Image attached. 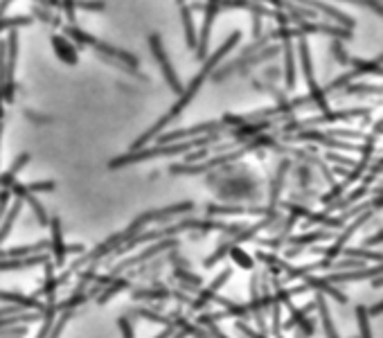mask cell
I'll list each match as a JSON object with an SVG mask.
<instances>
[{
	"label": "cell",
	"mask_w": 383,
	"mask_h": 338,
	"mask_svg": "<svg viewBox=\"0 0 383 338\" xmlns=\"http://www.w3.org/2000/svg\"><path fill=\"white\" fill-rule=\"evenodd\" d=\"M239 41H242V34L239 32H233V34H230V37L224 41V46H221L219 50H215V52H212V57H206V59H203V66H201V70L197 72V74H194V79H192V83H190V86H187L183 92H181V99H178L176 101V104L172 106V108H169V113L167 115H163V117H160V120L156 122V124H153L151 126V129L147 131V133H142L140 135V138L138 140H135L133 142V147H131V151L133 149H142L144 145H147V142L151 140V138H156V135L160 133V131H163L165 129V126L169 124V122H172V120H176V117L178 115H181L183 111H185V108L187 106H190V101L194 99V95H197V92H199V88L203 86V83H206V79L210 77V74L212 72H215V68L221 63V59H224L228 52H230V50H233L237 43H239Z\"/></svg>",
	"instance_id": "cell-1"
},
{
	"label": "cell",
	"mask_w": 383,
	"mask_h": 338,
	"mask_svg": "<svg viewBox=\"0 0 383 338\" xmlns=\"http://www.w3.org/2000/svg\"><path fill=\"white\" fill-rule=\"evenodd\" d=\"M219 140H221V133H208V135H203V138H199V140L167 142V145L158 147V149H133V151H129V154H124L120 158L110 160L108 167L110 169H120L124 165L142 163V160H151V158H160V156H174V154H185V151L197 149V147H210L212 142H219Z\"/></svg>",
	"instance_id": "cell-2"
},
{
	"label": "cell",
	"mask_w": 383,
	"mask_h": 338,
	"mask_svg": "<svg viewBox=\"0 0 383 338\" xmlns=\"http://www.w3.org/2000/svg\"><path fill=\"white\" fill-rule=\"evenodd\" d=\"M63 34H66L68 39H72L75 43L95 48L101 57L113 59V61L122 63V66H129V68H133V70L138 68V57H135V54H129V52H124V50H120V48L110 46V43H104V41H99L97 37H92V34L84 32L77 23H68L66 28H63Z\"/></svg>",
	"instance_id": "cell-3"
},
{
	"label": "cell",
	"mask_w": 383,
	"mask_h": 338,
	"mask_svg": "<svg viewBox=\"0 0 383 338\" xmlns=\"http://www.w3.org/2000/svg\"><path fill=\"white\" fill-rule=\"evenodd\" d=\"M149 46H151L153 57L158 59V66H160V70H163V74H165V81L169 83V88L181 95V92H183V83L178 81V74L174 70L172 61H169V57H167L165 48H163V41H160L158 34H151V37H149Z\"/></svg>",
	"instance_id": "cell-4"
},
{
	"label": "cell",
	"mask_w": 383,
	"mask_h": 338,
	"mask_svg": "<svg viewBox=\"0 0 383 338\" xmlns=\"http://www.w3.org/2000/svg\"><path fill=\"white\" fill-rule=\"evenodd\" d=\"M300 59H302V68H304V77L306 83H309V90H311V101H316L320 111L327 113V101H325V90H322L316 79H313V72H311V57H309V48H306V41H300Z\"/></svg>",
	"instance_id": "cell-5"
},
{
	"label": "cell",
	"mask_w": 383,
	"mask_h": 338,
	"mask_svg": "<svg viewBox=\"0 0 383 338\" xmlns=\"http://www.w3.org/2000/svg\"><path fill=\"white\" fill-rule=\"evenodd\" d=\"M383 275V264L381 266H372V268H354V270H343V273H331L325 280L331 284H340V282H361V280H374V277Z\"/></svg>",
	"instance_id": "cell-6"
},
{
	"label": "cell",
	"mask_w": 383,
	"mask_h": 338,
	"mask_svg": "<svg viewBox=\"0 0 383 338\" xmlns=\"http://www.w3.org/2000/svg\"><path fill=\"white\" fill-rule=\"evenodd\" d=\"M59 10L66 12L68 21H70V23H77V21H75L77 10L104 12V10H106V3H104V0H61V3H59Z\"/></svg>",
	"instance_id": "cell-7"
},
{
	"label": "cell",
	"mask_w": 383,
	"mask_h": 338,
	"mask_svg": "<svg viewBox=\"0 0 383 338\" xmlns=\"http://www.w3.org/2000/svg\"><path fill=\"white\" fill-rule=\"evenodd\" d=\"M52 50H55V54L68 66H77V61H79V54H77L75 43H70L63 34H55L52 37Z\"/></svg>",
	"instance_id": "cell-8"
},
{
	"label": "cell",
	"mask_w": 383,
	"mask_h": 338,
	"mask_svg": "<svg viewBox=\"0 0 383 338\" xmlns=\"http://www.w3.org/2000/svg\"><path fill=\"white\" fill-rule=\"evenodd\" d=\"M50 226H52V239H50V248L55 252V261L57 266H63V259H66V243L61 239V223H59V219H50Z\"/></svg>",
	"instance_id": "cell-9"
},
{
	"label": "cell",
	"mask_w": 383,
	"mask_h": 338,
	"mask_svg": "<svg viewBox=\"0 0 383 338\" xmlns=\"http://www.w3.org/2000/svg\"><path fill=\"white\" fill-rule=\"evenodd\" d=\"M230 275H233V270H230V268H226L224 273H221V275L217 277V280H215V282H212V284L208 286L206 291H201V295H199V298L192 302V309H201L203 304H208V300H210V298H215V293H217V291H219L221 286H224V284H226L228 280H230Z\"/></svg>",
	"instance_id": "cell-10"
},
{
	"label": "cell",
	"mask_w": 383,
	"mask_h": 338,
	"mask_svg": "<svg viewBox=\"0 0 383 338\" xmlns=\"http://www.w3.org/2000/svg\"><path fill=\"white\" fill-rule=\"evenodd\" d=\"M293 3H300V5H311V7H316V10L325 12V14H329L331 19H336L338 23H343V25H345V30H352V28H354V21L350 19V16H345L343 12H338V10H334V7H329V5H325V3H318V0H293Z\"/></svg>",
	"instance_id": "cell-11"
},
{
	"label": "cell",
	"mask_w": 383,
	"mask_h": 338,
	"mask_svg": "<svg viewBox=\"0 0 383 338\" xmlns=\"http://www.w3.org/2000/svg\"><path fill=\"white\" fill-rule=\"evenodd\" d=\"M30 163V154H21L19 158L14 160V165L7 169V174L0 176V190H10L12 185L16 183V176L23 172V167Z\"/></svg>",
	"instance_id": "cell-12"
},
{
	"label": "cell",
	"mask_w": 383,
	"mask_h": 338,
	"mask_svg": "<svg viewBox=\"0 0 383 338\" xmlns=\"http://www.w3.org/2000/svg\"><path fill=\"white\" fill-rule=\"evenodd\" d=\"M181 5V19H183V28H185V39H187V48H197V32H194V21H192V7L185 3V0H178Z\"/></svg>",
	"instance_id": "cell-13"
},
{
	"label": "cell",
	"mask_w": 383,
	"mask_h": 338,
	"mask_svg": "<svg viewBox=\"0 0 383 338\" xmlns=\"http://www.w3.org/2000/svg\"><path fill=\"white\" fill-rule=\"evenodd\" d=\"M0 300L5 302H12V304H19V307H25V309H34V311H41L43 314V302H39L37 298H25V295H19V293H7V291H0Z\"/></svg>",
	"instance_id": "cell-14"
},
{
	"label": "cell",
	"mask_w": 383,
	"mask_h": 338,
	"mask_svg": "<svg viewBox=\"0 0 383 338\" xmlns=\"http://www.w3.org/2000/svg\"><path fill=\"white\" fill-rule=\"evenodd\" d=\"M306 289H320V291H325V293H329L331 298L334 300H338L340 304H345L347 302V295L345 293H340L336 286H331V282H327V280H320V277H306Z\"/></svg>",
	"instance_id": "cell-15"
},
{
	"label": "cell",
	"mask_w": 383,
	"mask_h": 338,
	"mask_svg": "<svg viewBox=\"0 0 383 338\" xmlns=\"http://www.w3.org/2000/svg\"><path fill=\"white\" fill-rule=\"evenodd\" d=\"M21 208H23V199H21V197H16V201L12 203V210H10V212H7V217H5L3 226H0V243H3V241L7 239V235L12 232L14 221H16V217H19Z\"/></svg>",
	"instance_id": "cell-16"
},
{
	"label": "cell",
	"mask_w": 383,
	"mask_h": 338,
	"mask_svg": "<svg viewBox=\"0 0 383 338\" xmlns=\"http://www.w3.org/2000/svg\"><path fill=\"white\" fill-rule=\"evenodd\" d=\"M316 307H318V311H320L322 327H325L327 338H340L338 332H336V327H334V320H331V316H329V309H327L325 298H322V295H318V298H316Z\"/></svg>",
	"instance_id": "cell-17"
},
{
	"label": "cell",
	"mask_w": 383,
	"mask_h": 338,
	"mask_svg": "<svg viewBox=\"0 0 383 338\" xmlns=\"http://www.w3.org/2000/svg\"><path fill=\"white\" fill-rule=\"evenodd\" d=\"M34 23V16H14V19H0V32L14 28H28Z\"/></svg>",
	"instance_id": "cell-18"
},
{
	"label": "cell",
	"mask_w": 383,
	"mask_h": 338,
	"mask_svg": "<svg viewBox=\"0 0 383 338\" xmlns=\"http://www.w3.org/2000/svg\"><path fill=\"white\" fill-rule=\"evenodd\" d=\"M356 318H359V329H361V338H372V327H370V314L365 307H356Z\"/></svg>",
	"instance_id": "cell-19"
},
{
	"label": "cell",
	"mask_w": 383,
	"mask_h": 338,
	"mask_svg": "<svg viewBox=\"0 0 383 338\" xmlns=\"http://www.w3.org/2000/svg\"><path fill=\"white\" fill-rule=\"evenodd\" d=\"M329 232L325 230H316V232H309V235H300V237H291V243H295V246H304V243H311V241H320V239H329Z\"/></svg>",
	"instance_id": "cell-20"
},
{
	"label": "cell",
	"mask_w": 383,
	"mask_h": 338,
	"mask_svg": "<svg viewBox=\"0 0 383 338\" xmlns=\"http://www.w3.org/2000/svg\"><path fill=\"white\" fill-rule=\"evenodd\" d=\"M347 3H356V5H361L365 7V10H370L374 14H379L381 19H383V5L379 3V0H347Z\"/></svg>",
	"instance_id": "cell-21"
},
{
	"label": "cell",
	"mask_w": 383,
	"mask_h": 338,
	"mask_svg": "<svg viewBox=\"0 0 383 338\" xmlns=\"http://www.w3.org/2000/svg\"><path fill=\"white\" fill-rule=\"evenodd\" d=\"M343 255L347 257H361V259H383V255H377V252H370V250H354V248H345L340 250Z\"/></svg>",
	"instance_id": "cell-22"
},
{
	"label": "cell",
	"mask_w": 383,
	"mask_h": 338,
	"mask_svg": "<svg viewBox=\"0 0 383 338\" xmlns=\"http://www.w3.org/2000/svg\"><path fill=\"white\" fill-rule=\"evenodd\" d=\"M70 316H72V311L66 309V314H63L61 318H59V325H55L52 329H50V338H59V336H61L63 327L68 325V320H70Z\"/></svg>",
	"instance_id": "cell-23"
},
{
	"label": "cell",
	"mask_w": 383,
	"mask_h": 338,
	"mask_svg": "<svg viewBox=\"0 0 383 338\" xmlns=\"http://www.w3.org/2000/svg\"><path fill=\"white\" fill-rule=\"evenodd\" d=\"M347 92H368V95H381L383 88H379V86H350Z\"/></svg>",
	"instance_id": "cell-24"
},
{
	"label": "cell",
	"mask_w": 383,
	"mask_h": 338,
	"mask_svg": "<svg viewBox=\"0 0 383 338\" xmlns=\"http://www.w3.org/2000/svg\"><path fill=\"white\" fill-rule=\"evenodd\" d=\"M331 52H334V57H336L338 63H350V57L345 54V50H343V46H340V43L331 46Z\"/></svg>",
	"instance_id": "cell-25"
},
{
	"label": "cell",
	"mask_w": 383,
	"mask_h": 338,
	"mask_svg": "<svg viewBox=\"0 0 383 338\" xmlns=\"http://www.w3.org/2000/svg\"><path fill=\"white\" fill-rule=\"evenodd\" d=\"M25 113H28V117L32 122H52V117H43V115L34 113V111H25Z\"/></svg>",
	"instance_id": "cell-26"
},
{
	"label": "cell",
	"mask_w": 383,
	"mask_h": 338,
	"mask_svg": "<svg viewBox=\"0 0 383 338\" xmlns=\"http://www.w3.org/2000/svg\"><path fill=\"white\" fill-rule=\"evenodd\" d=\"M368 314H370V316H379V314H383V300L374 304V307H370V309H368Z\"/></svg>",
	"instance_id": "cell-27"
},
{
	"label": "cell",
	"mask_w": 383,
	"mask_h": 338,
	"mask_svg": "<svg viewBox=\"0 0 383 338\" xmlns=\"http://www.w3.org/2000/svg\"><path fill=\"white\" fill-rule=\"evenodd\" d=\"M381 241H383V230H381V232H377L374 237H370V239L365 241V243H368V246H377V243H381Z\"/></svg>",
	"instance_id": "cell-28"
},
{
	"label": "cell",
	"mask_w": 383,
	"mask_h": 338,
	"mask_svg": "<svg viewBox=\"0 0 383 338\" xmlns=\"http://www.w3.org/2000/svg\"><path fill=\"white\" fill-rule=\"evenodd\" d=\"M14 3V0H0V19L5 16V12L10 10V5Z\"/></svg>",
	"instance_id": "cell-29"
},
{
	"label": "cell",
	"mask_w": 383,
	"mask_h": 338,
	"mask_svg": "<svg viewBox=\"0 0 383 338\" xmlns=\"http://www.w3.org/2000/svg\"><path fill=\"white\" fill-rule=\"evenodd\" d=\"M374 61H377V63H381V66H383V54H379L377 59H374Z\"/></svg>",
	"instance_id": "cell-30"
}]
</instances>
